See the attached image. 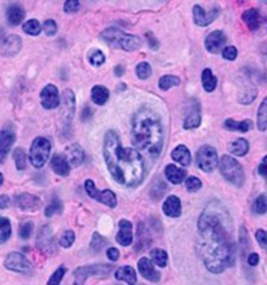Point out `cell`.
Segmentation results:
<instances>
[{
  "instance_id": "obj_21",
  "label": "cell",
  "mask_w": 267,
  "mask_h": 285,
  "mask_svg": "<svg viewBox=\"0 0 267 285\" xmlns=\"http://www.w3.org/2000/svg\"><path fill=\"white\" fill-rule=\"evenodd\" d=\"M66 157L72 167H79L85 161L86 154L79 144H72L66 148Z\"/></svg>"
},
{
  "instance_id": "obj_5",
  "label": "cell",
  "mask_w": 267,
  "mask_h": 285,
  "mask_svg": "<svg viewBox=\"0 0 267 285\" xmlns=\"http://www.w3.org/2000/svg\"><path fill=\"white\" fill-rule=\"evenodd\" d=\"M217 166L221 174L231 184L238 186V188H241L245 184L246 175L243 172V167L235 158L231 157V155H223L218 160Z\"/></svg>"
},
{
  "instance_id": "obj_3",
  "label": "cell",
  "mask_w": 267,
  "mask_h": 285,
  "mask_svg": "<svg viewBox=\"0 0 267 285\" xmlns=\"http://www.w3.org/2000/svg\"><path fill=\"white\" fill-rule=\"evenodd\" d=\"M131 141L138 151L157 159L164 147V127L153 109L143 106L135 113L131 122Z\"/></svg>"
},
{
  "instance_id": "obj_55",
  "label": "cell",
  "mask_w": 267,
  "mask_h": 285,
  "mask_svg": "<svg viewBox=\"0 0 267 285\" xmlns=\"http://www.w3.org/2000/svg\"><path fill=\"white\" fill-rule=\"evenodd\" d=\"M247 261H248V265L249 266H256L259 264L260 261V257L258 253H251L249 256L247 257Z\"/></svg>"
},
{
  "instance_id": "obj_20",
  "label": "cell",
  "mask_w": 267,
  "mask_h": 285,
  "mask_svg": "<svg viewBox=\"0 0 267 285\" xmlns=\"http://www.w3.org/2000/svg\"><path fill=\"white\" fill-rule=\"evenodd\" d=\"M118 227H120V230H118L116 241L121 246H124V247L130 246L134 241L133 223L128 221V220L123 219L118 222Z\"/></svg>"
},
{
  "instance_id": "obj_13",
  "label": "cell",
  "mask_w": 267,
  "mask_h": 285,
  "mask_svg": "<svg viewBox=\"0 0 267 285\" xmlns=\"http://www.w3.org/2000/svg\"><path fill=\"white\" fill-rule=\"evenodd\" d=\"M221 12V9L218 6H214L209 11H205V9L203 6L196 4L192 9V13H194V22L196 25L198 26H208L210 25L212 22H215V19H217Z\"/></svg>"
},
{
  "instance_id": "obj_46",
  "label": "cell",
  "mask_w": 267,
  "mask_h": 285,
  "mask_svg": "<svg viewBox=\"0 0 267 285\" xmlns=\"http://www.w3.org/2000/svg\"><path fill=\"white\" fill-rule=\"evenodd\" d=\"M74 241H75V234H74L73 230H65L62 235L60 236L59 242L63 248H69L74 243Z\"/></svg>"
},
{
  "instance_id": "obj_12",
  "label": "cell",
  "mask_w": 267,
  "mask_h": 285,
  "mask_svg": "<svg viewBox=\"0 0 267 285\" xmlns=\"http://www.w3.org/2000/svg\"><path fill=\"white\" fill-rule=\"evenodd\" d=\"M202 123V108L201 103L196 98H192L190 100V104L187 105L186 111H185V117H184V123L182 127L187 130L190 129H196L198 128Z\"/></svg>"
},
{
  "instance_id": "obj_27",
  "label": "cell",
  "mask_w": 267,
  "mask_h": 285,
  "mask_svg": "<svg viewBox=\"0 0 267 285\" xmlns=\"http://www.w3.org/2000/svg\"><path fill=\"white\" fill-rule=\"evenodd\" d=\"M171 157H172V159H173V161L178 162V164L184 166V167L190 166L191 160H192L191 153L185 145L177 146V147L173 149V152H172Z\"/></svg>"
},
{
  "instance_id": "obj_28",
  "label": "cell",
  "mask_w": 267,
  "mask_h": 285,
  "mask_svg": "<svg viewBox=\"0 0 267 285\" xmlns=\"http://www.w3.org/2000/svg\"><path fill=\"white\" fill-rule=\"evenodd\" d=\"M165 175H166L168 182L177 185L185 181V178H186V171L177 167V166L173 164H170L165 167Z\"/></svg>"
},
{
  "instance_id": "obj_56",
  "label": "cell",
  "mask_w": 267,
  "mask_h": 285,
  "mask_svg": "<svg viewBox=\"0 0 267 285\" xmlns=\"http://www.w3.org/2000/svg\"><path fill=\"white\" fill-rule=\"evenodd\" d=\"M266 160H267V158H266V157H263V158H262V161L260 162V165L258 166V173H259L260 175H262L263 178H266V175H267Z\"/></svg>"
},
{
  "instance_id": "obj_14",
  "label": "cell",
  "mask_w": 267,
  "mask_h": 285,
  "mask_svg": "<svg viewBox=\"0 0 267 285\" xmlns=\"http://www.w3.org/2000/svg\"><path fill=\"white\" fill-rule=\"evenodd\" d=\"M41 105L46 110H54L60 105V96L59 90L55 85L48 84L43 87L40 93Z\"/></svg>"
},
{
  "instance_id": "obj_23",
  "label": "cell",
  "mask_w": 267,
  "mask_h": 285,
  "mask_svg": "<svg viewBox=\"0 0 267 285\" xmlns=\"http://www.w3.org/2000/svg\"><path fill=\"white\" fill-rule=\"evenodd\" d=\"M15 141L16 135L13 133V130H11V129H3L2 134H0V160H2V162L5 161Z\"/></svg>"
},
{
  "instance_id": "obj_29",
  "label": "cell",
  "mask_w": 267,
  "mask_h": 285,
  "mask_svg": "<svg viewBox=\"0 0 267 285\" xmlns=\"http://www.w3.org/2000/svg\"><path fill=\"white\" fill-rule=\"evenodd\" d=\"M227 130L231 131H240V133H248L253 127V122L251 120H243V121H235L233 118H228L223 123Z\"/></svg>"
},
{
  "instance_id": "obj_33",
  "label": "cell",
  "mask_w": 267,
  "mask_h": 285,
  "mask_svg": "<svg viewBox=\"0 0 267 285\" xmlns=\"http://www.w3.org/2000/svg\"><path fill=\"white\" fill-rule=\"evenodd\" d=\"M217 78L214 76L212 70L210 68H205L202 72V84H203V89H204L207 92H214L217 87Z\"/></svg>"
},
{
  "instance_id": "obj_32",
  "label": "cell",
  "mask_w": 267,
  "mask_h": 285,
  "mask_svg": "<svg viewBox=\"0 0 267 285\" xmlns=\"http://www.w3.org/2000/svg\"><path fill=\"white\" fill-rule=\"evenodd\" d=\"M228 148L232 154L238 155V157H245L249 152V142L246 138L240 137L236 138L235 141H233Z\"/></svg>"
},
{
  "instance_id": "obj_57",
  "label": "cell",
  "mask_w": 267,
  "mask_h": 285,
  "mask_svg": "<svg viewBox=\"0 0 267 285\" xmlns=\"http://www.w3.org/2000/svg\"><path fill=\"white\" fill-rule=\"evenodd\" d=\"M113 72H115V76L118 77V78L123 77L124 73H126V67H124L123 64H117V66L115 67Z\"/></svg>"
},
{
  "instance_id": "obj_47",
  "label": "cell",
  "mask_w": 267,
  "mask_h": 285,
  "mask_svg": "<svg viewBox=\"0 0 267 285\" xmlns=\"http://www.w3.org/2000/svg\"><path fill=\"white\" fill-rule=\"evenodd\" d=\"M66 272H67V267L66 266L61 265L60 267H57V270L52 274V277L49 278L48 284L49 285H57V284H60L61 280H62V278L65 277Z\"/></svg>"
},
{
  "instance_id": "obj_48",
  "label": "cell",
  "mask_w": 267,
  "mask_h": 285,
  "mask_svg": "<svg viewBox=\"0 0 267 285\" xmlns=\"http://www.w3.org/2000/svg\"><path fill=\"white\" fill-rule=\"evenodd\" d=\"M185 186H186V189L190 192H197L198 190L202 189L203 184L201 179L195 177V175H191V177H188L186 181H185Z\"/></svg>"
},
{
  "instance_id": "obj_45",
  "label": "cell",
  "mask_w": 267,
  "mask_h": 285,
  "mask_svg": "<svg viewBox=\"0 0 267 285\" xmlns=\"http://www.w3.org/2000/svg\"><path fill=\"white\" fill-rule=\"evenodd\" d=\"M33 230V223L31 221H24L19 225L18 235L22 240H28L31 236Z\"/></svg>"
},
{
  "instance_id": "obj_24",
  "label": "cell",
  "mask_w": 267,
  "mask_h": 285,
  "mask_svg": "<svg viewBox=\"0 0 267 285\" xmlns=\"http://www.w3.org/2000/svg\"><path fill=\"white\" fill-rule=\"evenodd\" d=\"M162 211L168 217H179L181 215V202L180 198L175 195L168 196L162 204Z\"/></svg>"
},
{
  "instance_id": "obj_2",
  "label": "cell",
  "mask_w": 267,
  "mask_h": 285,
  "mask_svg": "<svg viewBox=\"0 0 267 285\" xmlns=\"http://www.w3.org/2000/svg\"><path fill=\"white\" fill-rule=\"evenodd\" d=\"M104 160L111 177L127 188H137L143 182L146 167L142 155L136 149L123 147L115 130H107L104 136Z\"/></svg>"
},
{
  "instance_id": "obj_15",
  "label": "cell",
  "mask_w": 267,
  "mask_h": 285,
  "mask_svg": "<svg viewBox=\"0 0 267 285\" xmlns=\"http://www.w3.org/2000/svg\"><path fill=\"white\" fill-rule=\"evenodd\" d=\"M61 115L65 124L69 125L74 115H75V94L72 90L66 89L62 92V104H61Z\"/></svg>"
},
{
  "instance_id": "obj_9",
  "label": "cell",
  "mask_w": 267,
  "mask_h": 285,
  "mask_svg": "<svg viewBox=\"0 0 267 285\" xmlns=\"http://www.w3.org/2000/svg\"><path fill=\"white\" fill-rule=\"evenodd\" d=\"M4 266L10 271H13V272L20 274H25V276H31L33 272L31 263H30L24 254L19 252L9 253L4 260Z\"/></svg>"
},
{
  "instance_id": "obj_40",
  "label": "cell",
  "mask_w": 267,
  "mask_h": 285,
  "mask_svg": "<svg viewBox=\"0 0 267 285\" xmlns=\"http://www.w3.org/2000/svg\"><path fill=\"white\" fill-rule=\"evenodd\" d=\"M107 243H109V241H107L106 237L101 236L99 233H93L90 247L92 248L93 252H100V251L103 250L104 247L107 245Z\"/></svg>"
},
{
  "instance_id": "obj_16",
  "label": "cell",
  "mask_w": 267,
  "mask_h": 285,
  "mask_svg": "<svg viewBox=\"0 0 267 285\" xmlns=\"http://www.w3.org/2000/svg\"><path fill=\"white\" fill-rule=\"evenodd\" d=\"M16 205L22 210V211L35 212L37 210L42 208V201L40 197L31 193H19L16 196Z\"/></svg>"
},
{
  "instance_id": "obj_39",
  "label": "cell",
  "mask_w": 267,
  "mask_h": 285,
  "mask_svg": "<svg viewBox=\"0 0 267 285\" xmlns=\"http://www.w3.org/2000/svg\"><path fill=\"white\" fill-rule=\"evenodd\" d=\"M43 28H41L40 22L37 19H29L23 24V31L28 33L30 36H37L42 31Z\"/></svg>"
},
{
  "instance_id": "obj_52",
  "label": "cell",
  "mask_w": 267,
  "mask_h": 285,
  "mask_svg": "<svg viewBox=\"0 0 267 285\" xmlns=\"http://www.w3.org/2000/svg\"><path fill=\"white\" fill-rule=\"evenodd\" d=\"M255 237L258 240V243L261 246L262 250H266L267 247V235L266 232L263 229H258V232L255 233Z\"/></svg>"
},
{
  "instance_id": "obj_41",
  "label": "cell",
  "mask_w": 267,
  "mask_h": 285,
  "mask_svg": "<svg viewBox=\"0 0 267 285\" xmlns=\"http://www.w3.org/2000/svg\"><path fill=\"white\" fill-rule=\"evenodd\" d=\"M106 56L101 50L93 49L92 52L89 54V62L92 64L93 67H100L105 63Z\"/></svg>"
},
{
  "instance_id": "obj_7",
  "label": "cell",
  "mask_w": 267,
  "mask_h": 285,
  "mask_svg": "<svg viewBox=\"0 0 267 285\" xmlns=\"http://www.w3.org/2000/svg\"><path fill=\"white\" fill-rule=\"evenodd\" d=\"M113 271V266L110 264H93V265L80 266L74 270V277L75 281L74 284H84L90 277H99L104 278Z\"/></svg>"
},
{
  "instance_id": "obj_50",
  "label": "cell",
  "mask_w": 267,
  "mask_h": 285,
  "mask_svg": "<svg viewBox=\"0 0 267 285\" xmlns=\"http://www.w3.org/2000/svg\"><path fill=\"white\" fill-rule=\"evenodd\" d=\"M222 56L223 59L228 61H234L238 57V49L234 46H228L222 50Z\"/></svg>"
},
{
  "instance_id": "obj_26",
  "label": "cell",
  "mask_w": 267,
  "mask_h": 285,
  "mask_svg": "<svg viewBox=\"0 0 267 285\" xmlns=\"http://www.w3.org/2000/svg\"><path fill=\"white\" fill-rule=\"evenodd\" d=\"M24 18H25L24 9L18 4L10 5L8 10H6V19H8V23L10 25L12 26L19 25Z\"/></svg>"
},
{
  "instance_id": "obj_49",
  "label": "cell",
  "mask_w": 267,
  "mask_h": 285,
  "mask_svg": "<svg viewBox=\"0 0 267 285\" xmlns=\"http://www.w3.org/2000/svg\"><path fill=\"white\" fill-rule=\"evenodd\" d=\"M43 31L46 32L47 36L53 37L57 33V24L55 20L53 19H47L45 23H43Z\"/></svg>"
},
{
  "instance_id": "obj_51",
  "label": "cell",
  "mask_w": 267,
  "mask_h": 285,
  "mask_svg": "<svg viewBox=\"0 0 267 285\" xmlns=\"http://www.w3.org/2000/svg\"><path fill=\"white\" fill-rule=\"evenodd\" d=\"M63 10L66 13H75L80 10V3L78 0H68L63 5Z\"/></svg>"
},
{
  "instance_id": "obj_17",
  "label": "cell",
  "mask_w": 267,
  "mask_h": 285,
  "mask_svg": "<svg viewBox=\"0 0 267 285\" xmlns=\"http://www.w3.org/2000/svg\"><path fill=\"white\" fill-rule=\"evenodd\" d=\"M225 42H227V37H225L224 32L221 30H214L207 36L204 45L209 53L218 54L224 48Z\"/></svg>"
},
{
  "instance_id": "obj_10",
  "label": "cell",
  "mask_w": 267,
  "mask_h": 285,
  "mask_svg": "<svg viewBox=\"0 0 267 285\" xmlns=\"http://www.w3.org/2000/svg\"><path fill=\"white\" fill-rule=\"evenodd\" d=\"M85 190L91 198L96 199V201L103 203L109 206V208H116L117 206V197L115 193L111 191L110 189L103 190V191H99L96 188V184L92 179H87L85 182Z\"/></svg>"
},
{
  "instance_id": "obj_42",
  "label": "cell",
  "mask_w": 267,
  "mask_h": 285,
  "mask_svg": "<svg viewBox=\"0 0 267 285\" xmlns=\"http://www.w3.org/2000/svg\"><path fill=\"white\" fill-rule=\"evenodd\" d=\"M252 210H253V212L258 213V215H265L267 211V203H266L265 193H261V195L258 196V198H256L254 203H253Z\"/></svg>"
},
{
  "instance_id": "obj_54",
  "label": "cell",
  "mask_w": 267,
  "mask_h": 285,
  "mask_svg": "<svg viewBox=\"0 0 267 285\" xmlns=\"http://www.w3.org/2000/svg\"><path fill=\"white\" fill-rule=\"evenodd\" d=\"M106 256L110 260L117 261L118 259H120L121 254H120V251H118L117 248H115V247H110V248H107V251H106Z\"/></svg>"
},
{
  "instance_id": "obj_36",
  "label": "cell",
  "mask_w": 267,
  "mask_h": 285,
  "mask_svg": "<svg viewBox=\"0 0 267 285\" xmlns=\"http://www.w3.org/2000/svg\"><path fill=\"white\" fill-rule=\"evenodd\" d=\"M178 85H180V78L177 76H171V74H166L159 80V89L161 91H168L172 87L178 86Z\"/></svg>"
},
{
  "instance_id": "obj_53",
  "label": "cell",
  "mask_w": 267,
  "mask_h": 285,
  "mask_svg": "<svg viewBox=\"0 0 267 285\" xmlns=\"http://www.w3.org/2000/svg\"><path fill=\"white\" fill-rule=\"evenodd\" d=\"M146 37H147L148 46H149V48L151 50H158L159 48H160V42H159L158 39L153 35V33L148 32V33H146Z\"/></svg>"
},
{
  "instance_id": "obj_58",
  "label": "cell",
  "mask_w": 267,
  "mask_h": 285,
  "mask_svg": "<svg viewBox=\"0 0 267 285\" xmlns=\"http://www.w3.org/2000/svg\"><path fill=\"white\" fill-rule=\"evenodd\" d=\"M10 205V198L6 195H3L0 197V209L4 210Z\"/></svg>"
},
{
  "instance_id": "obj_31",
  "label": "cell",
  "mask_w": 267,
  "mask_h": 285,
  "mask_svg": "<svg viewBox=\"0 0 267 285\" xmlns=\"http://www.w3.org/2000/svg\"><path fill=\"white\" fill-rule=\"evenodd\" d=\"M115 278L117 280H124L128 284H136L137 281L136 272H135L134 267L130 265L118 267L115 272Z\"/></svg>"
},
{
  "instance_id": "obj_30",
  "label": "cell",
  "mask_w": 267,
  "mask_h": 285,
  "mask_svg": "<svg viewBox=\"0 0 267 285\" xmlns=\"http://www.w3.org/2000/svg\"><path fill=\"white\" fill-rule=\"evenodd\" d=\"M110 98V91L106 89L105 86L103 85H96V86L92 87L91 90V99L96 105H99V106H103L105 105V103L109 100Z\"/></svg>"
},
{
  "instance_id": "obj_8",
  "label": "cell",
  "mask_w": 267,
  "mask_h": 285,
  "mask_svg": "<svg viewBox=\"0 0 267 285\" xmlns=\"http://www.w3.org/2000/svg\"><path fill=\"white\" fill-rule=\"evenodd\" d=\"M196 161L199 169L205 173H211L218 165V155L212 146H202L196 154Z\"/></svg>"
},
{
  "instance_id": "obj_1",
  "label": "cell",
  "mask_w": 267,
  "mask_h": 285,
  "mask_svg": "<svg viewBox=\"0 0 267 285\" xmlns=\"http://www.w3.org/2000/svg\"><path fill=\"white\" fill-rule=\"evenodd\" d=\"M196 250L211 273L219 274L234 267L238 257L234 222L223 203L212 199L204 206L198 219Z\"/></svg>"
},
{
  "instance_id": "obj_11",
  "label": "cell",
  "mask_w": 267,
  "mask_h": 285,
  "mask_svg": "<svg viewBox=\"0 0 267 285\" xmlns=\"http://www.w3.org/2000/svg\"><path fill=\"white\" fill-rule=\"evenodd\" d=\"M37 248L47 256H53L56 253V242L53 235V229L49 225L43 226L37 234Z\"/></svg>"
},
{
  "instance_id": "obj_37",
  "label": "cell",
  "mask_w": 267,
  "mask_h": 285,
  "mask_svg": "<svg viewBox=\"0 0 267 285\" xmlns=\"http://www.w3.org/2000/svg\"><path fill=\"white\" fill-rule=\"evenodd\" d=\"M12 158H13V161H15V164H16V168L18 169V171H23V169H25L26 154H25L24 149L19 148V147L16 148L15 151H13Z\"/></svg>"
},
{
  "instance_id": "obj_38",
  "label": "cell",
  "mask_w": 267,
  "mask_h": 285,
  "mask_svg": "<svg viewBox=\"0 0 267 285\" xmlns=\"http://www.w3.org/2000/svg\"><path fill=\"white\" fill-rule=\"evenodd\" d=\"M62 210H63L62 202H61L59 198H53V201L50 202V204L47 206L45 210V216L49 219V217H52L54 215H60V213H62Z\"/></svg>"
},
{
  "instance_id": "obj_25",
  "label": "cell",
  "mask_w": 267,
  "mask_h": 285,
  "mask_svg": "<svg viewBox=\"0 0 267 285\" xmlns=\"http://www.w3.org/2000/svg\"><path fill=\"white\" fill-rule=\"evenodd\" d=\"M50 167L56 173L57 175L61 177H67L70 172V164L68 159L62 154H55L50 160Z\"/></svg>"
},
{
  "instance_id": "obj_22",
  "label": "cell",
  "mask_w": 267,
  "mask_h": 285,
  "mask_svg": "<svg viewBox=\"0 0 267 285\" xmlns=\"http://www.w3.org/2000/svg\"><path fill=\"white\" fill-rule=\"evenodd\" d=\"M242 20H243V23L247 25V28L249 30H252V31H256V30H259L260 26H261L263 18H262L261 12H260L259 9L252 8V9L246 10V11L242 13Z\"/></svg>"
},
{
  "instance_id": "obj_34",
  "label": "cell",
  "mask_w": 267,
  "mask_h": 285,
  "mask_svg": "<svg viewBox=\"0 0 267 285\" xmlns=\"http://www.w3.org/2000/svg\"><path fill=\"white\" fill-rule=\"evenodd\" d=\"M256 124L260 131H266L267 129V98H263L258 109L256 115Z\"/></svg>"
},
{
  "instance_id": "obj_19",
  "label": "cell",
  "mask_w": 267,
  "mask_h": 285,
  "mask_svg": "<svg viewBox=\"0 0 267 285\" xmlns=\"http://www.w3.org/2000/svg\"><path fill=\"white\" fill-rule=\"evenodd\" d=\"M23 42L18 35H10L3 40L2 54L5 57H15L22 50Z\"/></svg>"
},
{
  "instance_id": "obj_44",
  "label": "cell",
  "mask_w": 267,
  "mask_h": 285,
  "mask_svg": "<svg viewBox=\"0 0 267 285\" xmlns=\"http://www.w3.org/2000/svg\"><path fill=\"white\" fill-rule=\"evenodd\" d=\"M136 76L140 80H146L151 76V66L148 62H140L136 66Z\"/></svg>"
},
{
  "instance_id": "obj_6",
  "label": "cell",
  "mask_w": 267,
  "mask_h": 285,
  "mask_svg": "<svg viewBox=\"0 0 267 285\" xmlns=\"http://www.w3.org/2000/svg\"><path fill=\"white\" fill-rule=\"evenodd\" d=\"M50 151H52V144L46 137H36L32 141L31 147L29 151V160L31 165L36 168H41L48 161Z\"/></svg>"
},
{
  "instance_id": "obj_43",
  "label": "cell",
  "mask_w": 267,
  "mask_h": 285,
  "mask_svg": "<svg viewBox=\"0 0 267 285\" xmlns=\"http://www.w3.org/2000/svg\"><path fill=\"white\" fill-rule=\"evenodd\" d=\"M2 234H0V242L4 243L10 239L12 234L11 229V222L8 217H2Z\"/></svg>"
},
{
  "instance_id": "obj_18",
  "label": "cell",
  "mask_w": 267,
  "mask_h": 285,
  "mask_svg": "<svg viewBox=\"0 0 267 285\" xmlns=\"http://www.w3.org/2000/svg\"><path fill=\"white\" fill-rule=\"evenodd\" d=\"M137 269L138 272L144 279L151 281V283H158L160 280L161 274L159 271L154 267V264L151 263V260L149 258H141L137 263Z\"/></svg>"
},
{
  "instance_id": "obj_4",
  "label": "cell",
  "mask_w": 267,
  "mask_h": 285,
  "mask_svg": "<svg viewBox=\"0 0 267 285\" xmlns=\"http://www.w3.org/2000/svg\"><path fill=\"white\" fill-rule=\"evenodd\" d=\"M100 37L112 48L126 50V52H135L142 46L140 36L127 33L123 30L113 28V26L103 30L100 32Z\"/></svg>"
},
{
  "instance_id": "obj_35",
  "label": "cell",
  "mask_w": 267,
  "mask_h": 285,
  "mask_svg": "<svg viewBox=\"0 0 267 285\" xmlns=\"http://www.w3.org/2000/svg\"><path fill=\"white\" fill-rule=\"evenodd\" d=\"M150 257L151 260L155 265H158L161 269L167 266V261H168V254L165 250L161 248H153L150 251Z\"/></svg>"
}]
</instances>
